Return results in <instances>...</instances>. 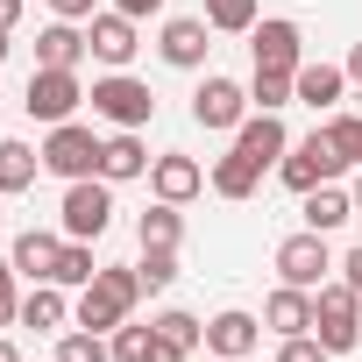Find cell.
<instances>
[{
  "label": "cell",
  "mask_w": 362,
  "mask_h": 362,
  "mask_svg": "<svg viewBox=\"0 0 362 362\" xmlns=\"http://www.w3.org/2000/svg\"><path fill=\"white\" fill-rule=\"evenodd\" d=\"M100 135L93 128H78V121H57L50 128V142H43V170H57L64 177V185H71V177H100Z\"/></svg>",
  "instance_id": "52a82bcc"
},
{
  "label": "cell",
  "mask_w": 362,
  "mask_h": 362,
  "mask_svg": "<svg viewBox=\"0 0 362 362\" xmlns=\"http://www.w3.org/2000/svg\"><path fill=\"white\" fill-rule=\"evenodd\" d=\"M0 362H22V348H15V341H8V334H0Z\"/></svg>",
  "instance_id": "60d3db41"
},
{
  "label": "cell",
  "mask_w": 362,
  "mask_h": 362,
  "mask_svg": "<svg viewBox=\"0 0 362 362\" xmlns=\"http://www.w3.org/2000/svg\"><path fill=\"white\" fill-rule=\"evenodd\" d=\"M50 8H57V22H93L100 0H50Z\"/></svg>",
  "instance_id": "d590c367"
},
{
  "label": "cell",
  "mask_w": 362,
  "mask_h": 362,
  "mask_svg": "<svg viewBox=\"0 0 362 362\" xmlns=\"http://www.w3.org/2000/svg\"><path fill=\"white\" fill-rule=\"evenodd\" d=\"M341 170H348V163H341V149L327 142V128H313L305 142H291V149H284V163H277V177H284L298 199H305L313 185H334Z\"/></svg>",
  "instance_id": "5b68a950"
},
{
  "label": "cell",
  "mask_w": 362,
  "mask_h": 362,
  "mask_svg": "<svg viewBox=\"0 0 362 362\" xmlns=\"http://www.w3.org/2000/svg\"><path fill=\"white\" fill-rule=\"evenodd\" d=\"M327 142L341 149V163H362V114H327Z\"/></svg>",
  "instance_id": "f546056e"
},
{
  "label": "cell",
  "mask_w": 362,
  "mask_h": 362,
  "mask_svg": "<svg viewBox=\"0 0 362 362\" xmlns=\"http://www.w3.org/2000/svg\"><path fill=\"white\" fill-rule=\"evenodd\" d=\"M22 22V0H0V29H15Z\"/></svg>",
  "instance_id": "f35d334b"
},
{
  "label": "cell",
  "mask_w": 362,
  "mask_h": 362,
  "mask_svg": "<svg viewBox=\"0 0 362 362\" xmlns=\"http://www.w3.org/2000/svg\"><path fill=\"white\" fill-rule=\"evenodd\" d=\"M93 277H100V263H93V242H64V256H57V277H50V284H78V291H86Z\"/></svg>",
  "instance_id": "83f0119b"
},
{
  "label": "cell",
  "mask_w": 362,
  "mask_h": 362,
  "mask_svg": "<svg viewBox=\"0 0 362 362\" xmlns=\"http://www.w3.org/2000/svg\"><path fill=\"white\" fill-rule=\"evenodd\" d=\"M192 121H199V128H242V121H249V86L206 71L199 93H192Z\"/></svg>",
  "instance_id": "30bf717a"
},
{
  "label": "cell",
  "mask_w": 362,
  "mask_h": 362,
  "mask_svg": "<svg viewBox=\"0 0 362 362\" xmlns=\"http://www.w3.org/2000/svg\"><path fill=\"white\" fill-rule=\"evenodd\" d=\"M156 334H163V341H177V348H185V355H192V348L206 341V327H199L192 313H177V305H170V313H156Z\"/></svg>",
  "instance_id": "d6a6232c"
},
{
  "label": "cell",
  "mask_w": 362,
  "mask_h": 362,
  "mask_svg": "<svg viewBox=\"0 0 362 362\" xmlns=\"http://www.w3.org/2000/svg\"><path fill=\"white\" fill-rule=\"evenodd\" d=\"M206 22L228 29V36H249L256 29V0H206Z\"/></svg>",
  "instance_id": "4dcf8cb0"
},
{
  "label": "cell",
  "mask_w": 362,
  "mask_h": 362,
  "mask_svg": "<svg viewBox=\"0 0 362 362\" xmlns=\"http://www.w3.org/2000/svg\"><path fill=\"white\" fill-rule=\"evenodd\" d=\"M149 192H156V199H170V206H185V199H199V192H206V170H199L192 156H177V149H170V156H156V163H149Z\"/></svg>",
  "instance_id": "5bb4252c"
},
{
  "label": "cell",
  "mask_w": 362,
  "mask_h": 362,
  "mask_svg": "<svg viewBox=\"0 0 362 362\" xmlns=\"http://www.w3.org/2000/svg\"><path fill=\"white\" fill-rule=\"evenodd\" d=\"M64 320H71L64 284H29V291H22V327H36V334H64Z\"/></svg>",
  "instance_id": "44dd1931"
},
{
  "label": "cell",
  "mask_w": 362,
  "mask_h": 362,
  "mask_svg": "<svg viewBox=\"0 0 362 362\" xmlns=\"http://www.w3.org/2000/svg\"><path fill=\"white\" fill-rule=\"evenodd\" d=\"M100 177H107V185L149 177V149H142V128H114V135H107V149H100Z\"/></svg>",
  "instance_id": "e0dca14e"
},
{
  "label": "cell",
  "mask_w": 362,
  "mask_h": 362,
  "mask_svg": "<svg viewBox=\"0 0 362 362\" xmlns=\"http://www.w3.org/2000/svg\"><path fill=\"white\" fill-rule=\"evenodd\" d=\"M206 29H214L206 15H170V22H163V36H156L163 64H170V71H199V64H206V50H214V43H206Z\"/></svg>",
  "instance_id": "8fae6325"
},
{
  "label": "cell",
  "mask_w": 362,
  "mask_h": 362,
  "mask_svg": "<svg viewBox=\"0 0 362 362\" xmlns=\"http://www.w3.org/2000/svg\"><path fill=\"white\" fill-rule=\"evenodd\" d=\"M86 50H93V43L78 36V22H50V29L36 36V64H50V71H78Z\"/></svg>",
  "instance_id": "7402d4cb"
},
{
  "label": "cell",
  "mask_w": 362,
  "mask_h": 362,
  "mask_svg": "<svg viewBox=\"0 0 362 362\" xmlns=\"http://www.w3.org/2000/svg\"><path fill=\"white\" fill-rule=\"evenodd\" d=\"M142 291H170L177 284V249H142Z\"/></svg>",
  "instance_id": "1f68e13d"
},
{
  "label": "cell",
  "mask_w": 362,
  "mask_h": 362,
  "mask_svg": "<svg viewBox=\"0 0 362 362\" xmlns=\"http://www.w3.org/2000/svg\"><path fill=\"white\" fill-rule=\"evenodd\" d=\"M256 177H263V170H256L242 149H228V156L214 163V177H206V185H214L221 199H249V192H256Z\"/></svg>",
  "instance_id": "484cf974"
},
{
  "label": "cell",
  "mask_w": 362,
  "mask_h": 362,
  "mask_svg": "<svg viewBox=\"0 0 362 362\" xmlns=\"http://www.w3.org/2000/svg\"><path fill=\"white\" fill-rule=\"evenodd\" d=\"M57 256H64V235H50V228H22L15 249H8V263H15L22 277H36V284L57 277Z\"/></svg>",
  "instance_id": "2e32d148"
},
{
  "label": "cell",
  "mask_w": 362,
  "mask_h": 362,
  "mask_svg": "<svg viewBox=\"0 0 362 362\" xmlns=\"http://www.w3.org/2000/svg\"><path fill=\"white\" fill-rule=\"evenodd\" d=\"M135 242H142V249H177V242H185V214H177L170 199H156V206L135 221Z\"/></svg>",
  "instance_id": "cb8c5ba5"
},
{
  "label": "cell",
  "mask_w": 362,
  "mask_h": 362,
  "mask_svg": "<svg viewBox=\"0 0 362 362\" xmlns=\"http://www.w3.org/2000/svg\"><path fill=\"white\" fill-rule=\"evenodd\" d=\"M235 149H242V156H249V163L263 170V163H284L291 135H284V121H277V114H263V107H256V114H249V121L235 128Z\"/></svg>",
  "instance_id": "9a60e30c"
},
{
  "label": "cell",
  "mask_w": 362,
  "mask_h": 362,
  "mask_svg": "<svg viewBox=\"0 0 362 362\" xmlns=\"http://www.w3.org/2000/svg\"><path fill=\"white\" fill-rule=\"evenodd\" d=\"M348 78H355V86H362V43H355V50H348Z\"/></svg>",
  "instance_id": "ab89813d"
},
{
  "label": "cell",
  "mask_w": 362,
  "mask_h": 362,
  "mask_svg": "<svg viewBox=\"0 0 362 362\" xmlns=\"http://www.w3.org/2000/svg\"><path fill=\"white\" fill-rule=\"evenodd\" d=\"M0 199H8V192H0Z\"/></svg>",
  "instance_id": "ee69618b"
},
{
  "label": "cell",
  "mask_w": 362,
  "mask_h": 362,
  "mask_svg": "<svg viewBox=\"0 0 362 362\" xmlns=\"http://www.w3.org/2000/svg\"><path fill=\"white\" fill-rule=\"evenodd\" d=\"M86 43H93V57H100L107 71H128V57L142 50V36H135V22H128L121 8L93 15V22H86Z\"/></svg>",
  "instance_id": "7c38bea8"
},
{
  "label": "cell",
  "mask_w": 362,
  "mask_h": 362,
  "mask_svg": "<svg viewBox=\"0 0 362 362\" xmlns=\"http://www.w3.org/2000/svg\"><path fill=\"white\" fill-rule=\"evenodd\" d=\"M114 8H121L128 22H149V15H163V0H114Z\"/></svg>",
  "instance_id": "8d00e7d4"
},
{
  "label": "cell",
  "mask_w": 362,
  "mask_h": 362,
  "mask_svg": "<svg viewBox=\"0 0 362 362\" xmlns=\"http://www.w3.org/2000/svg\"><path fill=\"white\" fill-rule=\"evenodd\" d=\"M36 170H43V149H29V142H0V192H29L36 185Z\"/></svg>",
  "instance_id": "d4e9b609"
},
{
  "label": "cell",
  "mask_w": 362,
  "mask_h": 362,
  "mask_svg": "<svg viewBox=\"0 0 362 362\" xmlns=\"http://www.w3.org/2000/svg\"><path fill=\"white\" fill-rule=\"evenodd\" d=\"M107 228H114V185L107 177H71L64 206H57V235L64 242H100Z\"/></svg>",
  "instance_id": "7a4b0ae2"
},
{
  "label": "cell",
  "mask_w": 362,
  "mask_h": 362,
  "mask_svg": "<svg viewBox=\"0 0 362 362\" xmlns=\"http://www.w3.org/2000/svg\"><path fill=\"white\" fill-rule=\"evenodd\" d=\"M348 192H355V214H362V170H355V185H348Z\"/></svg>",
  "instance_id": "b9f144b4"
},
{
  "label": "cell",
  "mask_w": 362,
  "mask_h": 362,
  "mask_svg": "<svg viewBox=\"0 0 362 362\" xmlns=\"http://www.w3.org/2000/svg\"><path fill=\"white\" fill-rule=\"evenodd\" d=\"M22 107H29V121L57 128V121H71V114L86 107V86H78V71H50V64H36V71H29Z\"/></svg>",
  "instance_id": "8992f818"
},
{
  "label": "cell",
  "mask_w": 362,
  "mask_h": 362,
  "mask_svg": "<svg viewBox=\"0 0 362 362\" xmlns=\"http://www.w3.org/2000/svg\"><path fill=\"white\" fill-rule=\"evenodd\" d=\"M249 50H256V71H298L305 64V29L284 22V15H270V22L249 29Z\"/></svg>",
  "instance_id": "9c48e42d"
},
{
  "label": "cell",
  "mask_w": 362,
  "mask_h": 362,
  "mask_svg": "<svg viewBox=\"0 0 362 362\" xmlns=\"http://www.w3.org/2000/svg\"><path fill=\"white\" fill-rule=\"evenodd\" d=\"M15 277H22V270L0 256V327H15V320H22V291H15Z\"/></svg>",
  "instance_id": "e575fe53"
},
{
  "label": "cell",
  "mask_w": 362,
  "mask_h": 362,
  "mask_svg": "<svg viewBox=\"0 0 362 362\" xmlns=\"http://www.w3.org/2000/svg\"><path fill=\"white\" fill-rule=\"evenodd\" d=\"M135 298H142V270L135 263H107L86 291H78V305H71V327H93V334H114L128 313H135Z\"/></svg>",
  "instance_id": "6da1fadb"
},
{
  "label": "cell",
  "mask_w": 362,
  "mask_h": 362,
  "mask_svg": "<svg viewBox=\"0 0 362 362\" xmlns=\"http://www.w3.org/2000/svg\"><path fill=\"white\" fill-rule=\"evenodd\" d=\"M8 50H15V43H8V29H0V64H8Z\"/></svg>",
  "instance_id": "7bdbcfd3"
},
{
  "label": "cell",
  "mask_w": 362,
  "mask_h": 362,
  "mask_svg": "<svg viewBox=\"0 0 362 362\" xmlns=\"http://www.w3.org/2000/svg\"><path fill=\"white\" fill-rule=\"evenodd\" d=\"M263 327H270L277 341H291V334H313V291H298V284H277V291H270V305H263Z\"/></svg>",
  "instance_id": "ffe728a7"
},
{
  "label": "cell",
  "mask_w": 362,
  "mask_h": 362,
  "mask_svg": "<svg viewBox=\"0 0 362 362\" xmlns=\"http://www.w3.org/2000/svg\"><path fill=\"white\" fill-rule=\"evenodd\" d=\"M348 221H355V192H341V185H313L305 192V228L313 235H334Z\"/></svg>",
  "instance_id": "603a6c76"
},
{
  "label": "cell",
  "mask_w": 362,
  "mask_h": 362,
  "mask_svg": "<svg viewBox=\"0 0 362 362\" xmlns=\"http://www.w3.org/2000/svg\"><path fill=\"white\" fill-rule=\"evenodd\" d=\"M256 341H263V320H256V313H242V305H228V313H214V320H206V348H214L221 362L256 355Z\"/></svg>",
  "instance_id": "4fadbf2b"
},
{
  "label": "cell",
  "mask_w": 362,
  "mask_h": 362,
  "mask_svg": "<svg viewBox=\"0 0 362 362\" xmlns=\"http://www.w3.org/2000/svg\"><path fill=\"white\" fill-rule=\"evenodd\" d=\"M341 284H355V291H362V249H348V256H341Z\"/></svg>",
  "instance_id": "74e56055"
},
{
  "label": "cell",
  "mask_w": 362,
  "mask_h": 362,
  "mask_svg": "<svg viewBox=\"0 0 362 362\" xmlns=\"http://www.w3.org/2000/svg\"><path fill=\"white\" fill-rule=\"evenodd\" d=\"M327 270H341V263H334V249H327V235H313V228H305V235H284V242H277V277H284V284L320 291V284H327Z\"/></svg>",
  "instance_id": "ba28073f"
},
{
  "label": "cell",
  "mask_w": 362,
  "mask_h": 362,
  "mask_svg": "<svg viewBox=\"0 0 362 362\" xmlns=\"http://www.w3.org/2000/svg\"><path fill=\"white\" fill-rule=\"evenodd\" d=\"M341 86H348V64H298L291 71V100H305L313 114H334Z\"/></svg>",
  "instance_id": "ac0fdd59"
},
{
  "label": "cell",
  "mask_w": 362,
  "mask_h": 362,
  "mask_svg": "<svg viewBox=\"0 0 362 362\" xmlns=\"http://www.w3.org/2000/svg\"><path fill=\"white\" fill-rule=\"evenodd\" d=\"M277 362H334V355L320 348V334H291V341H277Z\"/></svg>",
  "instance_id": "836d02e7"
},
{
  "label": "cell",
  "mask_w": 362,
  "mask_h": 362,
  "mask_svg": "<svg viewBox=\"0 0 362 362\" xmlns=\"http://www.w3.org/2000/svg\"><path fill=\"white\" fill-rule=\"evenodd\" d=\"M93 114L100 121H114V128H149V114H156V93L142 86V78H128V71H107V78H93Z\"/></svg>",
  "instance_id": "277c9868"
},
{
  "label": "cell",
  "mask_w": 362,
  "mask_h": 362,
  "mask_svg": "<svg viewBox=\"0 0 362 362\" xmlns=\"http://www.w3.org/2000/svg\"><path fill=\"white\" fill-rule=\"evenodd\" d=\"M57 362H114V341H100L93 327H71L57 341Z\"/></svg>",
  "instance_id": "f1b7e54d"
},
{
  "label": "cell",
  "mask_w": 362,
  "mask_h": 362,
  "mask_svg": "<svg viewBox=\"0 0 362 362\" xmlns=\"http://www.w3.org/2000/svg\"><path fill=\"white\" fill-rule=\"evenodd\" d=\"M249 107L284 114V107H291V71H256V78H249Z\"/></svg>",
  "instance_id": "4316f807"
},
{
  "label": "cell",
  "mask_w": 362,
  "mask_h": 362,
  "mask_svg": "<svg viewBox=\"0 0 362 362\" xmlns=\"http://www.w3.org/2000/svg\"><path fill=\"white\" fill-rule=\"evenodd\" d=\"M313 334L327 355H348L362 341V291L355 284H320L313 291Z\"/></svg>",
  "instance_id": "3957f363"
},
{
  "label": "cell",
  "mask_w": 362,
  "mask_h": 362,
  "mask_svg": "<svg viewBox=\"0 0 362 362\" xmlns=\"http://www.w3.org/2000/svg\"><path fill=\"white\" fill-rule=\"evenodd\" d=\"M114 362H185V348H177V341H163L156 334V320L149 327H114Z\"/></svg>",
  "instance_id": "d6986e66"
}]
</instances>
